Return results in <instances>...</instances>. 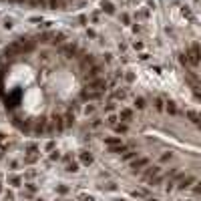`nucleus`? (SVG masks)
Here are the masks:
<instances>
[{
    "mask_svg": "<svg viewBox=\"0 0 201 201\" xmlns=\"http://www.w3.org/2000/svg\"><path fill=\"white\" fill-rule=\"evenodd\" d=\"M105 91L99 57L64 32L30 30L0 48V105L24 135L64 133Z\"/></svg>",
    "mask_w": 201,
    "mask_h": 201,
    "instance_id": "f257e3e1",
    "label": "nucleus"
},
{
    "mask_svg": "<svg viewBox=\"0 0 201 201\" xmlns=\"http://www.w3.org/2000/svg\"><path fill=\"white\" fill-rule=\"evenodd\" d=\"M0 2L24 10H67L82 4L86 0H0Z\"/></svg>",
    "mask_w": 201,
    "mask_h": 201,
    "instance_id": "f03ea898",
    "label": "nucleus"
},
{
    "mask_svg": "<svg viewBox=\"0 0 201 201\" xmlns=\"http://www.w3.org/2000/svg\"><path fill=\"white\" fill-rule=\"evenodd\" d=\"M191 183H193V177H187V179H183V181H181V185H179V187H181V189H185V187H189Z\"/></svg>",
    "mask_w": 201,
    "mask_h": 201,
    "instance_id": "7ed1b4c3",
    "label": "nucleus"
},
{
    "mask_svg": "<svg viewBox=\"0 0 201 201\" xmlns=\"http://www.w3.org/2000/svg\"><path fill=\"white\" fill-rule=\"evenodd\" d=\"M195 191H197V193H201V183H199V187H197V189H195Z\"/></svg>",
    "mask_w": 201,
    "mask_h": 201,
    "instance_id": "20e7f679",
    "label": "nucleus"
}]
</instances>
